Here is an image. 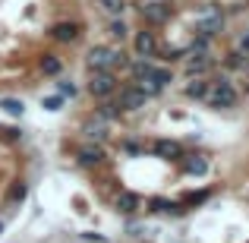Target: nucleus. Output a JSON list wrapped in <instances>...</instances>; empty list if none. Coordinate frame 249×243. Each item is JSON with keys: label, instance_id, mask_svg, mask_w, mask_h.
I'll return each mask as SVG.
<instances>
[{"label": "nucleus", "instance_id": "3", "mask_svg": "<svg viewBox=\"0 0 249 243\" xmlns=\"http://www.w3.org/2000/svg\"><path fill=\"white\" fill-rule=\"evenodd\" d=\"M117 89H120V82H117V73L114 70H91L89 73V95L91 98H114Z\"/></svg>", "mask_w": 249, "mask_h": 243}, {"label": "nucleus", "instance_id": "8", "mask_svg": "<svg viewBox=\"0 0 249 243\" xmlns=\"http://www.w3.org/2000/svg\"><path fill=\"white\" fill-rule=\"evenodd\" d=\"M104 158H107L104 142H85L79 152H76V161H79L82 168H98V164H104Z\"/></svg>", "mask_w": 249, "mask_h": 243}, {"label": "nucleus", "instance_id": "22", "mask_svg": "<svg viewBox=\"0 0 249 243\" xmlns=\"http://www.w3.org/2000/svg\"><path fill=\"white\" fill-rule=\"evenodd\" d=\"M186 48H189V54H208V51H212V38H208V35H199V38H193Z\"/></svg>", "mask_w": 249, "mask_h": 243}, {"label": "nucleus", "instance_id": "11", "mask_svg": "<svg viewBox=\"0 0 249 243\" xmlns=\"http://www.w3.org/2000/svg\"><path fill=\"white\" fill-rule=\"evenodd\" d=\"M95 114L101 117V120L114 123V120H120V117H123V108H120V101H117V98H101V101H98V108H95Z\"/></svg>", "mask_w": 249, "mask_h": 243}, {"label": "nucleus", "instance_id": "18", "mask_svg": "<svg viewBox=\"0 0 249 243\" xmlns=\"http://www.w3.org/2000/svg\"><path fill=\"white\" fill-rule=\"evenodd\" d=\"M224 67L237 70V73H249V54H243V51H231V54L224 57Z\"/></svg>", "mask_w": 249, "mask_h": 243}, {"label": "nucleus", "instance_id": "4", "mask_svg": "<svg viewBox=\"0 0 249 243\" xmlns=\"http://www.w3.org/2000/svg\"><path fill=\"white\" fill-rule=\"evenodd\" d=\"M139 16L148 25H164L174 16V6H170V0H145V3H139Z\"/></svg>", "mask_w": 249, "mask_h": 243}, {"label": "nucleus", "instance_id": "2", "mask_svg": "<svg viewBox=\"0 0 249 243\" xmlns=\"http://www.w3.org/2000/svg\"><path fill=\"white\" fill-rule=\"evenodd\" d=\"M237 89H233L231 85V76L227 73H218L212 79V92H208V108H233V104H237Z\"/></svg>", "mask_w": 249, "mask_h": 243}, {"label": "nucleus", "instance_id": "13", "mask_svg": "<svg viewBox=\"0 0 249 243\" xmlns=\"http://www.w3.org/2000/svg\"><path fill=\"white\" fill-rule=\"evenodd\" d=\"M114 206H117V212H123V215H136V212H139V206H142V199L136 193H129V189H120Z\"/></svg>", "mask_w": 249, "mask_h": 243}, {"label": "nucleus", "instance_id": "6", "mask_svg": "<svg viewBox=\"0 0 249 243\" xmlns=\"http://www.w3.org/2000/svg\"><path fill=\"white\" fill-rule=\"evenodd\" d=\"M79 133H82L89 142H107V139H110V133H107V120H101L98 114L85 117L82 127H79Z\"/></svg>", "mask_w": 249, "mask_h": 243}, {"label": "nucleus", "instance_id": "30", "mask_svg": "<svg viewBox=\"0 0 249 243\" xmlns=\"http://www.w3.org/2000/svg\"><path fill=\"white\" fill-rule=\"evenodd\" d=\"M240 48H243L246 54H249V35H240Z\"/></svg>", "mask_w": 249, "mask_h": 243}, {"label": "nucleus", "instance_id": "31", "mask_svg": "<svg viewBox=\"0 0 249 243\" xmlns=\"http://www.w3.org/2000/svg\"><path fill=\"white\" fill-rule=\"evenodd\" d=\"M0 234H3V221H0Z\"/></svg>", "mask_w": 249, "mask_h": 243}, {"label": "nucleus", "instance_id": "21", "mask_svg": "<svg viewBox=\"0 0 249 243\" xmlns=\"http://www.w3.org/2000/svg\"><path fill=\"white\" fill-rule=\"evenodd\" d=\"M0 108H3L10 117H22L25 114V104L19 101V98H0Z\"/></svg>", "mask_w": 249, "mask_h": 243}, {"label": "nucleus", "instance_id": "19", "mask_svg": "<svg viewBox=\"0 0 249 243\" xmlns=\"http://www.w3.org/2000/svg\"><path fill=\"white\" fill-rule=\"evenodd\" d=\"M107 35L114 38V41H126V38H129V25L123 22V16H114L107 22Z\"/></svg>", "mask_w": 249, "mask_h": 243}, {"label": "nucleus", "instance_id": "10", "mask_svg": "<svg viewBox=\"0 0 249 243\" xmlns=\"http://www.w3.org/2000/svg\"><path fill=\"white\" fill-rule=\"evenodd\" d=\"M183 70H186L189 79H196V76H205L208 70H212V57H208V54H186Z\"/></svg>", "mask_w": 249, "mask_h": 243}, {"label": "nucleus", "instance_id": "7", "mask_svg": "<svg viewBox=\"0 0 249 243\" xmlns=\"http://www.w3.org/2000/svg\"><path fill=\"white\" fill-rule=\"evenodd\" d=\"M133 48H136V57H158V35L152 29H142L133 35Z\"/></svg>", "mask_w": 249, "mask_h": 243}, {"label": "nucleus", "instance_id": "25", "mask_svg": "<svg viewBox=\"0 0 249 243\" xmlns=\"http://www.w3.org/2000/svg\"><path fill=\"white\" fill-rule=\"evenodd\" d=\"M120 149H123L126 155H142V152H145V146H142V142H136V139H123Z\"/></svg>", "mask_w": 249, "mask_h": 243}, {"label": "nucleus", "instance_id": "26", "mask_svg": "<svg viewBox=\"0 0 249 243\" xmlns=\"http://www.w3.org/2000/svg\"><path fill=\"white\" fill-rule=\"evenodd\" d=\"M57 92H60L63 98H76V85L70 79H57Z\"/></svg>", "mask_w": 249, "mask_h": 243}, {"label": "nucleus", "instance_id": "16", "mask_svg": "<svg viewBox=\"0 0 249 243\" xmlns=\"http://www.w3.org/2000/svg\"><path fill=\"white\" fill-rule=\"evenodd\" d=\"M38 70H41L44 76H60L63 73V60L57 54H41V60H38Z\"/></svg>", "mask_w": 249, "mask_h": 243}, {"label": "nucleus", "instance_id": "20", "mask_svg": "<svg viewBox=\"0 0 249 243\" xmlns=\"http://www.w3.org/2000/svg\"><path fill=\"white\" fill-rule=\"evenodd\" d=\"M98 6H101L107 16H123L129 6V0H98Z\"/></svg>", "mask_w": 249, "mask_h": 243}, {"label": "nucleus", "instance_id": "28", "mask_svg": "<svg viewBox=\"0 0 249 243\" xmlns=\"http://www.w3.org/2000/svg\"><path fill=\"white\" fill-rule=\"evenodd\" d=\"M0 136H3V139H10V142H16V139H19L22 133H19L16 127H6V130H0Z\"/></svg>", "mask_w": 249, "mask_h": 243}, {"label": "nucleus", "instance_id": "9", "mask_svg": "<svg viewBox=\"0 0 249 243\" xmlns=\"http://www.w3.org/2000/svg\"><path fill=\"white\" fill-rule=\"evenodd\" d=\"M79 32H82L79 22H57V25H51V38L60 41V44H73L76 38H79Z\"/></svg>", "mask_w": 249, "mask_h": 243}, {"label": "nucleus", "instance_id": "23", "mask_svg": "<svg viewBox=\"0 0 249 243\" xmlns=\"http://www.w3.org/2000/svg\"><path fill=\"white\" fill-rule=\"evenodd\" d=\"M25 196H29V187H25L22 180H16V183L10 187V193H6V199H10V202H22Z\"/></svg>", "mask_w": 249, "mask_h": 243}, {"label": "nucleus", "instance_id": "12", "mask_svg": "<svg viewBox=\"0 0 249 243\" xmlns=\"http://www.w3.org/2000/svg\"><path fill=\"white\" fill-rule=\"evenodd\" d=\"M152 149H155V155H158V158H167V161H180L183 158L180 142H174V139H158Z\"/></svg>", "mask_w": 249, "mask_h": 243}, {"label": "nucleus", "instance_id": "14", "mask_svg": "<svg viewBox=\"0 0 249 243\" xmlns=\"http://www.w3.org/2000/svg\"><path fill=\"white\" fill-rule=\"evenodd\" d=\"M208 92H212V79H202V76H196V79H189V82H186V98L205 101Z\"/></svg>", "mask_w": 249, "mask_h": 243}, {"label": "nucleus", "instance_id": "27", "mask_svg": "<svg viewBox=\"0 0 249 243\" xmlns=\"http://www.w3.org/2000/svg\"><path fill=\"white\" fill-rule=\"evenodd\" d=\"M63 101H67L63 95H51V98H44V108H48V111H60Z\"/></svg>", "mask_w": 249, "mask_h": 243}, {"label": "nucleus", "instance_id": "1", "mask_svg": "<svg viewBox=\"0 0 249 243\" xmlns=\"http://www.w3.org/2000/svg\"><path fill=\"white\" fill-rule=\"evenodd\" d=\"M85 67L91 70H126L129 67V57L123 48H110V44H95V48H89V54H85Z\"/></svg>", "mask_w": 249, "mask_h": 243}, {"label": "nucleus", "instance_id": "5", "mask_svg": "<svg viewBox=\"0 0 249 243\" xmlns=\"http://www.w3.org/2000/svg\"><path fill=\"white\" fill-rule=\"evenodd\" d=\"M117 101H120L123 111H142V108H145V101H148V95L136 82H129V85H123V89L117 92Z\"/></svg>", "mask_w": 249, "mask_h": 243}, {"label": "nucleus", "instance_id": "15", "mask_svg": "<svg viewBox=\"0 0 249 243\" xmlns=\"http://www.w3.org/2000/svg\"><path fill=\"white\" fill-rule=\"evenodd\" d=\"M126 70H129L133 79H145V76L155 73V60H152V57H136V60H129Z\"/></svg>", "mask_w": 249, "mask_h": 243}, {"label": "nucleus", "instance_id": "17", "mask_svg": "<svg viewBox=\"0 0 249 243\" xmlns=\"http://www.w3.org/2000/svg\"><path fill=\"white\" fill-rule=\"evenodd\" d=\"M183 170H186V174H196V177H202L208 170V161L202 158V155H183Z\"/></svg>", "mask_w": 249, "mask_h": 243}, {"label": "nucleus", "instance_id": "29", "mask_svg": "<svg viewBox=\"0 0 249 243\" xmlns=\"http://www.w3.org/2000/svg\"><path fill=\"white\" fill-rule=\"evenodd\" d=\"M82 240H95V243H104L101 234H82Z\"/></svg>", "mask_w": 249, "mask_h": 243}, {"label": "nucleus", "instance_id": "24", "mask_svg": "<svg viewBox=\"0 0 249 243\" xmlns=\"http://www.w3.org/2000/svg\"><path fill=\"white\" fill-rule=\"evenodd\" d=\"M152 79L158 82V85H170L174 82V73H170L167 67H155V73H152Z\"/></svg>", "mask_w": 249, "mask_h": 243}]
</instances>
